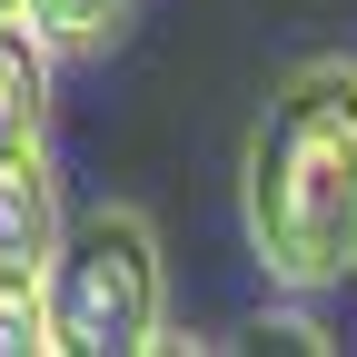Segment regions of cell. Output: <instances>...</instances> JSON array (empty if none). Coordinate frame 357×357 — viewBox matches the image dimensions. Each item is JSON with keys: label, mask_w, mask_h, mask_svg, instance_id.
<instances>
[{"label": "cell", "mask_w": 357, "mask_h": 357, "mask_svg": "<svg viewBox=\"0 0 357 357\" xmlns=\"http://www.w3.org/2000/svg\"><path fill=\"white\" fill-rule=\"evenodd\" d=\"M0 357H60L50 288H0Z\"/></svg>", "instance_id": "cell-6"}, {"label": "cell", "mask_w": 357, "mask_h": 357, "mask_svg": "<svg viewBox=\"0 0 357 357\" xmlns=\"http://www.w3.org/2000/svg\"><path fill=\"white\" fill-rule=\"evenodd\" d=\"M60 258V189L50 159H10L0 169V288H40Z\"/></svg>", "instance_id": "cell-3"}, {"label": "cell", "mask_w": 357, "mask_h": 357, "mask_svg": "<svg viewBox=\"0 0 357 357\" xmlns=\"http://www.w3.org/2000/svg\"><path fill=\"white\" fill-rule=\"evenodd\" d=\"M50 318H60V347L70 357H129V347H159V229L139 208H89L60 229V258H50Z\"/></svg>", "instance_id": "cell-2"}, {"label": "cell", "mask_w": 357, "mask_h": 357, "mask_svg": "<svg viewBox=\"0 0 357 357\" xmlns=\"http://www.w3.org/2000/svg\"><path fill=\"white\" fill-rule=\"evenodd\" d=\"M30 30L50 50H109L129 30V0H30Z\"/></svg>", "instance_id": "cell-5"}, {"label": "cell", "mask_w": 357, "mask_h": 357, "mask_svg": "<svg viewBox=\"0 0 357 357\" xmlns=\"http://www.w3.org/2000/svg\"><path fill=\"white\" fill-rule=\"evenodd\" d=\"M238 218L268 288L328 298L357 278V60L347 50L298 60L268 89L238 159Z\"/></svg>", "instance_id": "cell-1"}, {"label": "cell", "mask_w": 357, "mask_h": 357, "mask_svg": "<svg viewBox=\"0 0 357 357\" xmlns=\"http://www.w3.org/2000/svg\"><path fill=\"white\" fill-rule=\"evenodd\" d=\"M0 20H30V0H0Z\"/></svg>", "instance_id": "cell-7"}, {"label": "cell", "mask_w": 357, "mask_h": 357, "mask_svg": "<svg viewBox=\"0 0 357 357\" xmlns=\"http://www.w3.org/2000/svg\"><path fill=\"white\" fill-rule=\"evenodd\" d=\"M50 139V40L30 20H0V169L40 159Z\"/></svg>", "instance_id": "cell-4"}]
</instances>
